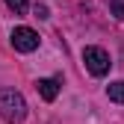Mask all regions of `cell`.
I'll use <instances>...</instances> for the list:
<instances>
[{
	"label": "cell",
	"instance_id": "6da1fadb",
	"mask_svg": "<svg viewBox=\"0 0 124 124\" xmlns=\"http://www.w3.org/2000/svg\"><path fill=\"white\" fill-rule=\"evenodd\" d=\"M0 118L9 121V124H21L27 118V101L21 92L0 86Z\"/></svg>",
	"mask_w": 124,
	"mask_h": 124
},
{
	"label": "cell",
	"instance_id": "7a4b0ae2",
	"mask_svg": "<svg viewBox=\"0 0 124 124\" xmlns=\"http://www.w3.org/2000/svg\"><path fill=\"white\" fill-rule=\"evenodd\" d=\"M83 62H86V68L92 77H106L112 68V62H109V53H106L103 47H86L83 50Z\"/></svg>",
	"mask_w": 124,
	"mask_h": 124
},
{
	"label": "cell",
	"instance_id": "3957f363",
	"mask_svg": "<svg viewBox=\"0 0 124 124\" xmlns=\"http://www.w3.org/2000/svg\"><path fill=\"white\" fill-rule=\"evenodd\" d=\"M12 47L21 50V53H33L39 47V33L30 27H15L12 30Z\"/></svg>",
	"mask_w": 124,
	"mask_h": 124
},
{
	"label": "cell",
	"instance_id": "277c9868",
	"mask_svg": "<svg viewBox=\"0 0 124 124\" xmlns=\"http://www.w3.org/2000/svg\"><path fill=\"white\" fill-rule=\"evenodd\" d=\"M36 89H39V95L50 103V101H56V95H59V80H39Z\"/></svg>",
	"mask_w": 124,
	"mask_h": 124
},
{
	"label": "cell",
	"instance_id": "5b68a950",
	"mask_svg": "<svg viewBox=\"0 0 124 124\" xmlns=\"http://www.w3.org/2000/svg\"><path fill=\"white\" fill-rule=\"evenodd\" d=\"M106 95H109V101H115V103H124V80L109 83L106 86Z\"/></svg>",
	"mask_w": 124,
	"mask_h": 124
},
{
	"label": "cell",
	"instance_id": "8992f818",
	"mask_svg": "<svg viewBox=\"0 0 124 124\" xmlns=\"http://www.w3.org/2000/svg\"><path fill=\"white\" fill-rule=\"evenodd\" d=\"M6 6L15 12V15H21V12H27V6H30V0H6Z\"/></svg>",
	"mask_w": 124,
	"mask_h": 124
},
{
	"label": "cell",
	"instance_id": "52a82bcc",
	"mask_svg": "<svg viewBox=\"0 0 124 124\" xmlns=\"http://www.w3.org/2000/svg\"><path fill=\"white\" fill-rule=\"evenodd\" d=\"M112 15L115 18H124V3L121 0H112Z\"/></svg>",
	"mask_w": 124,
	"mask_h": 124
},
{
	"label": "cell",
	"instance_id": "ba28073f",
	"mask_svg": "<svg viewBox=\"0 0 124 124\" xmlns=\"http://www.w3.org/2000/svg\"><path fill=\"white\" fill-rule=\"evenodd\" d=\"M36 18H47V6H36Z\"/></svg>",
	"mask_w": 124,
	"mask_h": 124
}]
</instances>
